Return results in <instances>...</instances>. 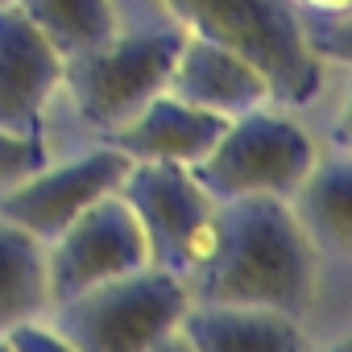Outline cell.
<instances>
[{"label":"cell","mask_w":352,"mask_h":352,"mask_svg":"<svg viewBox=\"0 0 352 352\" xmlns=\"http://www.w3.org/2000/svg\"><path fill=\"white\" fill-rule=\"evenodd\" d=\"M183 25L162 30H137V34H112L87 54H75L63 63V87L79 112V120L91 133H112L129 116H137L153 96L166 91L170 67L183 46Z\"/></svg>","instance_id":"obj_4"},{"label":"cell","mask_w":352,"mask_h":352,"mask_svg":"<svg viewBox=\"0 0 352 352\" xmlns=\"http://www.w3.org/2000/svg\"><path fill=\"white\" fill-rule=\"evenodd\" d=\"M224 116L183 104L179 96H153L137 116H129L120 129L104 133V145L120 149L129 162H170V166H195L216 137L224 133Z\"/></svg>","instance_id":"obj_11"},{"label":"cell","mask_w":352,"mask_h":352,"mask_svg":"<svg viewBox=\"0 0 352 352\" xmlns=\"http://www.w3.org/2000/svg\"><path fill=\"white\" fill-rule=\"evenodd\" d=\"M129 157L112 145H96L71 162L58 166H42L30 179H21L17 187L0 191V220H9L17 228H25L30 236H38L42 245L54 241L83 208H91L96 199L112 195L120 187V179L129 174Z\"/></svg>","instance_id":"obj_8"},{"label":"cell","mask_w":352,"mask_h":352,"mask_svg":"<svg viewBox=\"0 0 352 352\" xmlns=\"http://www.w3.org/2000/svg\"><path fill=\"white\" fill-rule=\"evenodd\" d=\"M46 307V245L0 220V336L25 319H38Z\"/></svg>","instance_id":"obj_14"},{"label":"cell","mask_w":352,"mask_h":352,"mask_svg":"<svg viewBox=\"0 0 352 352\" xmlns=\"http://www.w3.org/2000/svg\"><path fill=\"white\" fill-rule=\"evenodd\" d=\"M13 5L30 17V25L50 42L63 63L96 50L116 34L112 0H13Z\"/></svg>","instance_id":"obj_15"},{"label":"cell","mask_w":352,"mask_h":352,"mask_svg":"<svg viewBox=\"0 0 352 352\" xmlns=\"http://www.w3.org/2000/svg\"><path fill=\"white\" fill-rule=\"evenodd\" d=\"M0 348H21V352H71L67 340L38 315V319H25L17 327H9L0 336Z\"/></svg>","instance_id":"obj_17"},{"label":"cell","mask_w":352,"mask_h":352,"mask_svg":"<svg viewBox=\"0 0 352 352\" xmlns=\"http://www.w3.org/2000/svg\"><path fill=\"white\" fill-rule=\"evenodd\" d=\"M319 157L315 141L302 124H294L286 112H274L270 104L241 112L224 124L216 145L187 166L195 183L220 204L241 195H278L290 199V191L302 183V174Z\"/></svg>","instance_id":"obj_5"},{"label":"cell","mask_w":352,"mask_h":352,"mask_svg":"<svg viewBox=\"0 0 352 352\" xmlns=\"http://www.w3.org/2000/svg\"><path fill=\"white\" fill-rule=\"evenodd\" d=\"M187 302L191 298L183 278L141 265L133 274H120L46 307L42 319L67 340L71 352H149L183 348L179 319Z\"/></svg>","instance_id":"obj_3"},{"label":"cell","mask_w":352,"mask_h":352,"mask_svg":"<svg viewBox=\"0 0 352 352\" xmlns=\"http://www.w3.org/2000/svg\"><path fill=\"white\" fill-rule=\"evenodd\" d=\"M319 278L323 265L290 204L278 195H241L220 199L216 245L208 261L187 278V298L270 307L302 323L315 307Z\"/></svg>","instance_id":"obj_1"},{"label":"cell","mask_w":352,"mask_h":352,"mask_svg":"<svg viewBox=\"0 0 352 352\" xmlns=\"http://www.w3.org/2000/svg\"><path fill=\"white\" fill-rule=\"evenodd\" d=\"M166 91L179 96L191 108L216 112L224 120H232L241 112H253L261 104H274L270 83L245 58H236L232 50H224V46H216L208 38H195V34L183 38L179 58H174L170 79H166Z\"/></svg>","instance_id":"obj_10"},{"label":"cell","mask_w":352,"mask_h":352,"mask_svg":"<svg viewBox=\"0 0 352 352\" xmlns=\"http://www.w3.org/2000/svg\"><path fill=\"white\" fill-rule=\"evenodd\" d=\"M5 5H9V0H0V9H5Z\"/></svg>","instance_id":"obj_19"},{"label":"cell","mask_w":352,"mask_h":352,"mask_svg":"<svg viewBox=\"0 0 352 352\" xmlns=\"http://www.w3.org/2000/svg\"><path fill=\"white\" fill-rule=\"evenodd\" d=\"M179 344L191 352H294L307 348V331L294 315L241 302H187L179 319Z\"/></svg>","instance_id":"obj_12"},{"label":"cell","mask_w":352,"mask_h":352,"mask_svg":"<svg viewBox=\"0 0 352 352\" xmlns=\"http://www.w3.org/2000/svg\"><path fill=\"white\" fill-rule=\"evenodd\" d=\"M63 87V58L13 5L0 9V133L42 137V116Z\"/></svg>","instance_id":"obj_9"},{"label":"cell","mask_w":352,"mask_h":352,"mask_svg":"<svg viewBox=\"0 0 352 352\" xmlns=\"http://www.w3.org/2000/svg\"><path fill=\"white\" fill-rule=\"evenodd\" d=\"M116 195L137 216L153 270H166L187 282L208 261V253L216 245V208L220 204L195 183V174L187 166L133 162L116 187Z\"/></svg>","instance_id":"obj_6"},{"label":"cell","mask_w":352,"mask_h":352,"mask_svg":"<svg viewBox=\"0 0 352 352\" xmlns=\"http://www.w3.org/2000/svg\"><path fill=\"white\" fill-rule=\"evenodd\" d=\"M298 21H302V34L315 30V25H331V21H348L352 13V0H290Z\"/></svg>","instance_id":"obj_18"},{"label":"cell","mask_w":352,"mask_h":352,"mask_svg":"<svg viewBox=\"0 0 352 352\" xmlns=\"http://www.w3.org/2000/svg\"><path fill=\"white\" fill-rule=\"evenodd\" d=\"M174 25L245 58L265 83L270 100L302 108L319 96L323 63L311 54L290 0H162Z\"/></svg>","instance_id":"obj_2"},{"label":"cell","mask_w":352,"mask_h":352,"mask_svg":"<svg viewBox=\"0 0 352 352\" xmlns=\"http://www.w3.org/2000/svg\"><path fill=\"white\" fill-rule=\"evenodd\" d=\"M46 157V141L42 137H17V133H0V191L17 187L21 179H30L34 170H42Z\"/></svg>","instance_id":"obj_16"},{"label":"cell","mask_w":352,"mask_h":352,"mask_svg":"<svg viewBox=\"0 0 352 352\" xmlns=\"http://www.w3.org/2000/svg\"><path fill=\"white\" fill-rule=\"evenodd\" d=\"M141 265H149L141 224L112 191L83 208L54 241H46V298L54 307Z\"/></svg>","instance_id":"obj_7"},{"label":"cell","mask_w":352,"mask_h":352,"mask_svg":"<svg viewBox=\"0 0 352 352\" xmlns=\"http://www.w3.org/2000/svg\"><path fill=\"white\" fill-rule=\"evenodd\" d=\"M290 212L307 232L319 265L344 270L352 257V166L344 149L319 153L302 183L290 191Z\"/></svg>","instance_id":"obj_13"}]
</instances>
